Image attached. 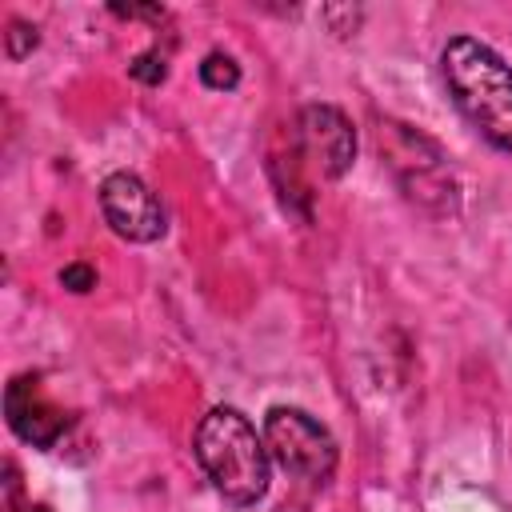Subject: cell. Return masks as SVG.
Here are the masks:
<instances>
[{
	"label": "cell",
	"instance_id": "obj_1",
	"mask_svg": "<svg viewBox=\"0 0 512 512\" xmlns=\"http://www.w3.org/2000/svg\"><path fill=\"white\" fill-rule=\"evenodd\" d=\"M440 76L460 116L512 156V68L476 36H452L440 52Z\"/></svg>",
	"mask_w": 512,
	"mask_h": 512
},
{
	"label": "cell",
	"instance_id": "obj_2",
	"mask_svg": "<svg viewBox=\"0 0 512 512\" xmlns=\"http://www.w3.org/2000/svg\"><path fill=\"white\" fill-rule=\"evenodd\" d=\"M192 452H196L200 472L216 488V496H224L228 504L248 508L256 500H264L272 456L240 408L220 404V408L204 412L196 424V436H192Z\"/></svg>",
	"mask_w": 512,
	"mask_h": 512
},
{
	"label": "cell",
	"instance_id": "obj_3",
	"mask_svg": "<svg viewBox=\"0 0 512 512\" xmlns=\"http://www.w3.org/2000/svg\"><path fill=\"white\" fill-rule=\"evenodd\" d=\"M376 136H380V152H384L400 192L412 204H420L432 216H452L460 208L456 180L444 164V152L428 136L412 132L408 124H396V120H384L376 128Z\"/></svg>",
	"mask_w": 512,
	"mask_h": 512
},
{
	"label": "cell",
	"instance_id": "obj_4",
	"mask_svg": "<svg viewBox=\"0 0 512 512\" xmlns=\"http://www.w3.org/2000/svg\"><path fill=\"white\" fill-rule=\"evenodd\" d=\"M264 444L284 472L308 484H328L340 460L332 432L304 408H288V404H276L264 412Z\"/></svg>",
	"mask_w": 512,
	"mask_h": 512
},
{
	"label": "cell",
	"instance_id": "obj_5",
	"mask_svg": "<svg viewBox=\"0 0 512 512\" xmlns=\"http://www.w3.org/2000/svg\"><path fill=\"white\" fill-rule=\"evenodd\" d=\"M100 212H104L108 228L120 240H132V244H152L168 228V216H164L160 196L136 172H112V176H104V184H100Z\"/></svg>",
	"mask_w": 512,
	"mask_h": 512
},
{
	"label": "cell",
	"instance_id": "obj_6",
	"mask_svg": "<svg viewBox=\"0 0 512 512\" xmlns=\"http://www.w3.org/2000/svg\"><path fill=\"white\" fill-rule=\"evenodd\" d=\"M296 140H300L304 160L324 180H340L356 160V128L332 104H308L296 120Z\"/></svg>",
	"mask_w": 512,
	"mask_h": 512
},
{
	"label": "cell",
	"instance_id": "obj_7",
	"mask_svg": "<svg viewBox=\"0 0 512 512\" xmlns=\"http://www.w3.org/2000/svg\"><path fill=\"white\" fill-rule=\"evenodd\" d=\"M4 416H8V428L32 448H56L60 436L68 432V424H72V416L44 396L40 376H32V372H20V376L8 380Z\"/></svg>",
	"mask_w": 512,
	"mask_h": 512
},
{
	"label": "cell",
	"instance_id": "obj_8",
	"mask_svg": "<svg viewBox=\"0 0 512 512\" xmlns=\"http://www.w3.org/2000/svg\"><path fill=\"white\" fill-rule=\"evenodd\" d=\"M200 80L212 92H232L240 84V64L232 56H224V52H208L204 64H200Z\"/></svg>",
	"mask_w": 512,
	"mask_h": 512
},
{
	"label": "cell",
	"instance_id": "obj_9",
	"mask_svg": "<svg viewBox=\"0 0 512 512\" xmlns=\"http://www.w3.org/2000/svg\"><path fill=\"white\" fill-rule=\"evenodd\" d=\"M40 44L36 36V24H24V20H8V32H4V52L8 60H24L32 48Z\"/></svg>",
	"mask_w": 512,
	"mask_h": 512
},
{
	"label": "cell",
	"instance_id": "obj_10",
	"mask_svg": "<svg viewBox=\"0 0 512 512\" xmlns=\"http://www.w3.org/2000/svg\"><path fill=\"white\" fill-rule=\"evenodd\" d=\"M128 72H132L136 80H144V84H160V80L168 76V52H160V44H156V48L140 52V56L128 64Z\"/></svg>",
	"mask_w": 512,
	"mask_h": 512
},
{
	"label": "cell",
	"instance_id": "obj_11",
	"mask_svg": "<svg viewBox=\"0 0 512 512\" xmlns=\"http://www.w3.org/2000/svg\"><path fill=\"white\" fill-rule=\"evenodd\" d=\"M60 284H64L68 292H92V288H96V268L84 264V260L64 264V268H60Z\"/></svg>",
	"mask_w": 512,
	"mask_h": 512
},
{
	"label": "cell",
	"instance_id": "obj_12",
	"mask_svg": "<svg viewBox=\"0 0 512 512\" xmlns=\"http://www.w3.org/2000/svg\"><path fill=\"white\" fill-rule=\"evenodd\" d=\"M20 512H52L48 504H28V508H20Z\"/></svg>",
	"mask_w": 512,
	"mask_h": 512
}]
</instances>
